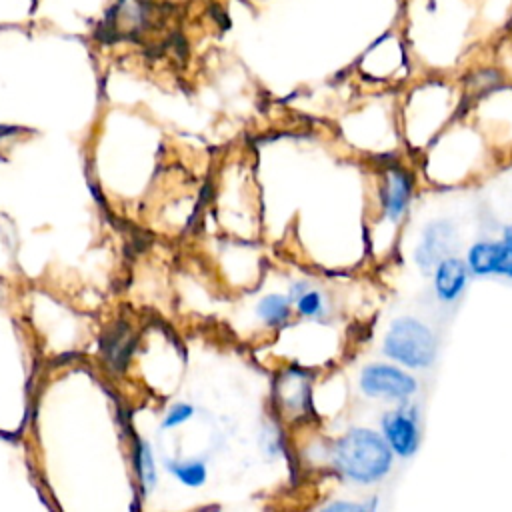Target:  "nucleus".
I'll return each instance as SVG.
<instances>
[{"label":"nucleus","instance_id":"1","mask_svg":"<svg viewBox=\"0 0 512 512\" xmlns=\"http://www.w3.org/2000/svg\"><path fill=\"white\" fill-rule=\"evenodd\" d=\"M334 466L350 480L370 484L392 468V448L386 438L366 428H354L334 444Z\"/></svg>","mask_w":512,"mask_h":512},{"label":"nucleus","instance_id":"2","mask_svg":"<svg viewBox=\"0 0 512 512\" xmlns=\"http://www.w3.org/2000/svg\"><path fill=\"white\" fill-rule=\"evenodd\" d=\"M384 354L408 368H426L436 356L432 330L414 318H398L386 332Z\"/></svg>","mask_w":512,"mask_h":512},{"label":"nucleus","instance_id":"3","mask_svg":"<svg viewBox=\"0 0 512 512\" xmlns=\"http://www.w3.org/2000/svg\"><path fill=\"white\" fill-rule=\"evenodd\" d=\"M360 388L372 398L404 400L416 392V380L396 366L372 364L362 370Z\"/></svg>","mask_w":512,"mask_h":512},{"label":"nucleus","instance_id":"4","mask_svg":"<svg viewBox=\"0 0 512 512\" xmlns=\"http://www.w3.org/2000/svg\"><path fill=\"white\" fill-rule=\"evenodd\" d=\"M382 432L398 456H412L418 448L420 432H418V416L414 406H400L382 418Z\"/></svg>","mask_w":512,"mask_h":512},{"label":"nucleus","instance_id":"5","mask_svg":"<svg viewBox=\"0 0 512 512\" xmlns=\"http://www.w3.org/2000/svg\"><path fill=\"white\" fill-rule=\"evenodd\" d=\"M456 242V232L448 222H434L426 228L420 246L414 252V260L424 272L436 268V264L448 256Z\"/></svg>","mask_w":512,"mask_h":512},{"label":"nucleus","instance_id":"6","mask_svg":"<svg viewBox=\"0 0 512 512\" xmlns=\"http://www.w3.org/2000/svg\"><path fill=\"white\" fill-rule=\"evenodd\" d=\"M468 264L456 256L442 258L434 268V292L442 302L456 300L468 280Z\"/></svg>","mask_w":512,"mask_h":512},{"label":"nucleus","instance_id":"7","mask_svg":"<svg viewBox=\"0 0 512 512\" xmlns=\"http://www.w3.org/2000/svg\"><path fill=\"white\" fill-rule=\"evenodd\" d=\"M410 196H412V180H410L408 172H404L402 168L388 170L384 192H382L384 214L390 220L400 218L410 202Z\"/></svg>","mask_w":512,"mask_h":512},{"label":"nucleus","instance_id":"8","mask_svg":"<svg viewBox=\"0 0 512 512\" xmlns=\"http://www.w3.org/2000/svg\"><path fill=\"white\" fill-rule=\"evenodd\" d=\"M496 258V242H476L466 256V264L474 274H492Z\"/></svg>","mask_w":512,"mask_h":512},{"label":"nucleus","instance_id":"9","mask_svg":"<svg viewBox=\"0 0 512 512\" xmlns=\"http://www.w3.org/2000/svg\"><path fill=\"white\" fill-rule=\"evenodd\" d=\"M288 314H290V302L284 296L270 294L262 298L258 304V316L272 326L284 324L288 320Z\"/></svg>","mask_w":512,"mask_h":512},{"label":"nucleus","instance_id":"10","mask_svg":"<svg viewBox=\"0 0 512 512\" xmlns=\"http://www.w3.org/2000/svg\"><path fill=\"white\" fill-rule=\"evenodd\" d=\"M492 274L512 278V226H508L504 230L502 240L496 242V258H494Z\"/></svg>","mask_w":512,"mask_h":512},{"label":"nucleus","instance_id":"11","mask_svg":"<svg viewBox=\"0 0 512 512\" xmlns=\"http://www.w3.org/2000/svg\"><path fill=\"white\" fill-rule=\"evenodd\" d=\"M172 472L178 476L180 482L188 486H198L206 478V468L200 462H186V464H172Z\"/></svg>","mask_w":512,"mask_h":512},{"label":"nucleus","instance_id":"12","mask_svg":"<svg viewBox=\"0 0 512 512\" xmlns=\"http://www.w3.org/2000/svg\"><path fill=\"white\" fill-rule=\"evenodd\" d=\"M298 310H300V314L310 316V318L320 316V314H322V310H324V304H322L320 294H318V292H314V290L302 292V294L298 296Z\"/></svg>","mask_w":512,"mask_h":512},{"label":"nucleus","instance_id":"13","mask_svg":"<svg viewBox=\"0 0 512 512\" xmlns=\"http://www.w3.org/2000/svg\"><path fill=\"white\" fill-rule=\"evenodd\" d=\"M140 472H142L146 488H150L154 484V462H152V456L146 446H142V452H140Z\"/></svg>","mask_w":512,"mask_h":512},{"label":"nucleus","instance_id":"14","mask_svg":"<svg viewBox=\"0 0 512 512\" xmlns=\"http://www.w3.org/2000/svg\"><path fill=\"white\" fill-rule=\"evenodd\" d=\"M192 416V406H188V404H178V406H174L170 412H168V416L164 418V426H176V424H180V422H184L186 418H190Z\"/></svg>","mask_w":512,"mask_h":512},{"label":"nucleus","instance_id":"15","mask_svg":"<svg viewBox=\"0 0 512 512\" xmlns=\"http://www.w3.org/2000/svg\"><path fill=\"white\" fill-rule=\"evenodd\" d=\"M368 506H358V504H332L328 510H364Z\"/></svg>","mask_w":512,"mask_h":512},{"label":"nucleus","instance_id":"16","mask_svg":"<svg viewBox=\"0 0 512 512\" xmlns=\"http://www.w3.org/2000/svg\"><path fill=\"white\" fill-rule=\"evenodd\" d=\"M12 132H16V128H10V126H0V138H2V136H8V134H12Z\"/></svg>","mask_w":512,"mask_h":512}]
</instances>
